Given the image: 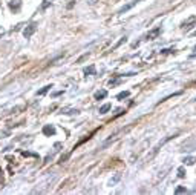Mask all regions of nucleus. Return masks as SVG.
<instances>
[{
	"mask_svg": "<svg viewBox=\"0 0 196 195\" xmlns=\"http://www.w3.org/2000/svg\"><path fill=\"white\" fill-rule=\"evenodd\" d=\"M106 97H107V91H104V89L95 92V100H103V98H106Z\"/></svg>",
	"mask_w": 196,
	"mask_h": 195,
	"instance_id": "nucleus-9",
	"label": "nucleus"
},
{
	"mask_svg": "<svg viewBox=\"0 0 196 195\" xmlns=\"http://www.w3.org/2000/svg\"><path fill=\"white\" fill-rule=\"evenodd\" d=\"M129 94H130L129 91H123V92H120L118 95H117V98H118V100H123V98H126V97H129Z\"/></svg>",
	"mask_w": 196,
	"mask_h": 195,
	"instance_id": "nucleus-16",
	"label": "nucleus"
},
{
	"mask_svg": "<svg viewBox=\"0 0 196 195\" xmlns=\"http://www.w3.org/2000/svg\"><path fill=\"white\" fill-rule=\"evenodd\" d=\"M195 22H196V16H192L190 19H187V20H185V22L182 23L181 26H182V28H184V29L187 31L188 28H190V25H192V23H195Z\"/></svg>",
	"mask_w": 196,
	"mask_h": 195,
	"instance_id": "nucleus-7",
	"label": "nucleus"
},
{
	"mask_svg": "<svg viewBox=\"0 0 196 195\" xmlns=\"http://www.w3.org/2000/svg\"><path fill=\"white\" fill-rule=\"evenodd\" d=\"M8 6H9L11 11H20V8H22V2H20V0H11Z\"/></svg>",
	"mask_w": 196,
	"mask_h": 195,
	"instance_id": "nucleus-5",
	"label": "nucleus"
},
{
	"mask_svg": "<svg viewBox=\"0 0 196 195\" xmlns=\"http://www.w3.org/2000/svg\"><path fill=\"white\" fill-rule=\"evenodd\" d=\"M58 95H62V91H58V92H54V94H52V97H58Z\"/></svg>",
	"mask_w": 196,
	"mask_h": 195,
	"instance_id": "nucleus-23",
	"label": "nucleus"
},
{
	"mask_svg": "<svg viewBox=\"0 0 196 195\" xmlns=\"http://www.w3.org/2000/svg\"><path fill=\"white\" fill-rule=\"evenodd\" d=\"M51 88H52V86H51V85H48V86H45V88H42V89H40V91H38L37 94H38V95H45V94L48 92V91H49Z\"/></svg>",
	"mask_w": 196,
	"mask_h": 195,
	"instance_id": "nucleus-14",
	"label": "nucleus"
},
{
	"mask_svg": "<svg viewBox=\"0 0 196 195\" xmlns=\"http://www.w3.org/2000/svg\"><path fill=\"white\" fill-rule=\"evenodd\" d=\"M176 135H178V134H175V135H168V137H166L164 140H161V142H159V143H158L156 146L153 147V151H152V154H150V155H149V158H153L155 155H156V152H158L159 149H161V146H164V144H166V143L168 142V140H172L173 137H176Z\"/></svg>",
	"mask_w": 196,
	"mask_h": 195,
	"instance_id": "nucleus-1",
	"label": "nucleus"
},
{
	"mask_svg": "<svg viewBox=\"0 0 196 195\" xmlns=\"http://www.w3.org/2000/svg\"><path fill=\"white\" fill-rule=\"evenodd\" d=\"M87 57H89V54H84V56H81V57H80V58L77 60V63H81V62H83V60H86Z\"/></svg>",
	"mask_w": 196,
	"mask_h": 195,
	"instance_id": "nucleus-19",
	"label": "nucleus"
},
{
	"mask_svg": "<svg viewBox=\"0 0 196 195\" xmlns=\"http://www.w3.org/2000/svg\"><path fill=\"white\" fill-rule=\"evenodd\" d=\"M109 109H110V105H109V103H106V105H103V106L100 107V114H106Z\"/></svg>",
	"mask_w": 196,
	"mask_h": 195,
	"instance_id": "nucleus-15",
	"label": "nucleus"
},
{
	"mask_svg": "<svg viewBox=\"0 0 196 195\" xmlns=\"http://www.w3.org/2000/svg\"><path fill=\"white\" fill-rule=\"evenodd\" d=\"M178 177H179V178H184V177H185V171H184V167H179V169H178Z\"/></svg>",
	"mask_w": 196,
	"mask_h": 195,
	"instance_id": "nucleus-18",
	"label": "nucleus"
},
{
	"mask_svg": "<svg viewBox=\"0 0 196 195\" xmlns=\"http://www.w3.org/2000/svg\"><path fill=\"white\" fill-rule=\"evenodd\" d=\"M124 42H126V37H123V38H121V40H120V42H118L117 45H115V46H113V48H118V46H120L121 43H124Z\"/></svg>",
	"mask_w": 196,
	"mask_h": 195,
	"instance_id": "nucleus-22",
	"label": "nucleus"
},
{
	"mask_svg": "<svg viewBox=\"0 0 196 195\" xmlns=\"http://www.w3.org/2000/svg\"><path fill=\"white\" fill-rule=\"evenodd\" d=\"M23 157H37V154H31V152H22Z\"/></svg>",
	"mask_w": 196,
	"mask_h": 195,
	"instance_id": "nucleus-20",
	"label": "nucleus"
},
{
	"mask_svg": "<svg viewBox=\"0 0 196 195\" xmlns=\"http://www.w3.org/2000/svg\"><path fill=\"white\" fill-rule=\"evenodd\" d=\"M159 32H161V28H155L152 31H149V34H147V40H153V38H156L159 36Z\"/></svg>",
	"mask_w": 196,
	"mask_h": 195,
	"instance_id": "nucleus-6",
	"label": "nucleus"
},
{
	"mask_svg": "<svg viewBox=\"0 0 196 195\" xmlns=\"http://www.w3.org/2000/svg\"><path fill=\"white\" fill-rule=\"evenodd\" d=\"M141 2V0H133V2H130V3H127L126 6H123V8H121L120 11H118V14H124V12H127V11H129L130 8H133V6L135 5H137V3H139Z\"/></svg>",
	"mask_w": 196,
	"mask_h": 195,
	"instance_id": "nucleus-4",
	"label": "nucleus"
},
{
	"mask_svg": "<svg viewBox=\"0 0 196 195\" xmlns=\"http://www.w3.org/2000/svg\"><path fill=\"white\" fill-rule=\"evenodd\" d=\"M120 180H121V174H117V175H115V177L109 181V184H110V186H113V184H117Z\"/></svg>",
	"mask_w": 196,
	"mask_h": 195,
	"instance_id": "nucleus-13",
	"label": "nucleus"
},
{
	"mask_svg": "<svg viewBox=\"0 0 196 195\" xmlns=\"http://www.w3.org/2000/svg\"><path fill=\"white\" fill-rule=\"evenodd\" d=\"M35 31H37V23H35V22H32V23H29V25L25 28V31H23V36H25L26 38H29V37H31V36H32Z\"/></svg>",
	"mask_w": 196,
	"mask_h": 195,
	"instance_id": "nucleus-2",
	"label": "nucleus"
},
{
	"mask_svg": "<svg viewBox=\"0 0 196 195\" xmlns=\"http://www.w3.org/2000/svg\"><path fill=\"white\" fill-rule=\"evenodd\" d=\"M43 134L45 135H54V134H55V127L51 126V125H46L43 127Z\"/></svg>",
	"mask_w": 196,
	"mask_h": 195,
	"instance_id": "nucleus-8",
	"label": "nucleus"
},
{
	"mask_svg": "<svg viewBox=\"0 0 196 195\" xmlns=\"http://www.w3.org/2000/svg\"><path fill=\"white\" fill-rule=\"evenodd\" d=\"M184 164H188V166H192V164H195V161H196V158H193V157H185L184 160Z\"/></svg>",
	"mask_w": 196,
	"mask_h": 195,
	"instance_id": "nucleus-11",
	"label": "nucleus"
},
{
	"mask_svg": "<svg viewBox=\"0 0 196 195\" xmlns=\"http://www.w3.org/2000/svg\"><path fill=\"white\" fill-rule=\"evenodd\" d=\"M181 147H182L181 151H184V152H185V151H187V152H188V151H195V149H196V138L188 140V142H187V143H184Z\"/></svg>",
	"mask_w": 196,
	"mask_h": 195,
	"instance_id": "nucleus-3",
	"label": "nucleus"
},
{
	"mask_svg": "<svg viewBox=\"0 0 196 195\" xmlns=\"http://www.w3.org/2000/svg\"><path fill=\"white\" fill-rule=\"evenodd\" d=\"M121 82L120 80H110V86H117V85H120Z\"/></svg>",
	"mask_w": 196,
	"mask_h": 195,
	"instance_id": "nucleus-21",
	"label": "nucleus"
},
{
	"mask_svg": "<svg viewBox=\"0 0 196 195\" xmlns=\"http://www.w3.org/2000/svg\"><path fill=\"white\" fill-rule=\"evenodd\" d=\"M86 75H93L95 74V66L93 65H91V66H87V68H84V71H83Z\"/></svg>",
	"mask_w": 196,
	"mask_h": 195,
	"instance_id": "nucleus-10",
	"label": "nucleus"
},
{
	"mask_svg": "<svg viewBox=\"0 0 196 195\" xmlns=\"http://www.w3.org/2000/svg\"><path fill=\"white\" fill-rule=\"evenodd\" d=\"M54 2V0H43V3H42V6H40V11H45L46 8H48V6L51 5Z\"/></svg>",
	"mask_w": 196,
	"mask_h": 195,
	"instance_id": "nucleus-12",
	"label": "nucleus"
},
{
	"mask_svg": "<svg viewBox=\"0 0 196 195\" xmlns=\"http://www.w3.org/2000/svg\"><path fill=\"white\" fill-rule=\"evenodd\" d=\"M192 36H196V31H195V32H193V34H192Z\"/></svg>",
	"mask_w": 196,
	"mask_h": 195,
	"instance_id": "nucleus-24",
	"label": "nucleus"
},
{
	"mask_svg": "<svg viewBox=\"0 0 196 195\" xmlns=\"http://www.w3.org/2000/svg\"><path fill=\"white\" fill-rule=\"evenodd\" d=\"M185 192H187V189L184 186H178L176 189H175V194H185Z\"/></svg>",
	"mask_w": 196,
	"mask_h": 195,
	"instance_id": "nucleus-17",
	"label": "nucleus"
}]
</instances>
